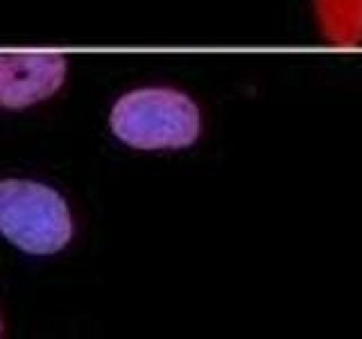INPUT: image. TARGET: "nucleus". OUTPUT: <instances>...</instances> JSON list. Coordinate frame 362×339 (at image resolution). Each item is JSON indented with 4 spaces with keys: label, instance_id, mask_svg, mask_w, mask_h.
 <instances>
[{
    "label": "nucleus",
    "instance_id": "nucleus-1",
    "mask_svg": "<svg viewBox=\"0 0 362 339\" xmlns=\"http://www.w3.org/2000/svg\"><path fill=\"white\" fill-rule=\"evenodd\" d=\"M111 131L136 150H184L197 141L199 109L173 88H141L111 109Z\"/></svg>",
    "mask_w": 362,
    "mask_h": 339
},
{
    "label": "nucleus",
    "instance_id": "nucleus-2",
    "mask_svg": "<svg viewBox=\"0 0 362 339\" xmlns=\"http://www.w3.org/2000/svg\"><path fill=\"white\" fill-rule=\"evenodd\" d=\"M0 233L28 254H57L73 235L71 210L59 192L43 184L0 181Z\"/></svg>",
    "mask_w": 362,
    "mask_h": 339
},
{
    "label": "nucleus",
    "instance_id": "nucleus-4",
    "mask_svg": "<svg viewBox=\"0 0 362 339\" xmlns=\"http://www.w3.org/2000/svg\"><path fill=\"white\" fill-rule=\"evenodd\" d=\"M310 5L324 43L342 50L362 45V0H310Z\"/></svg>",
    "mask_w": 362,
    "mask_h": 339
},
{
    "label": "nucleus",
    "instance_id": "nucleus-3",
    "mask_svg": "<svg viewBox=\"0 0 362 339\" xmlns=\"http://www.w3.org/2000/svg\"><path fill=\"white\" fill-rule=\"evenodd\" d=\"M66 79V59L57 52L0 54V107L25 109L54 95Z\"/></svg>",
    "mask_w": 362,
    "mask_h": 339
}]
</instances>
